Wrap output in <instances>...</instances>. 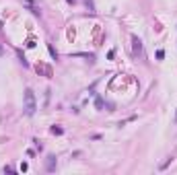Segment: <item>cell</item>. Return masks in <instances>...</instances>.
I'll return each instance as SVG.
<instances>
[{"label": "cell", "instance_id": "cell-1", "mask_svg": "<svg viewBox=\"0 0 177 175\" xmlns=\"http://www.w3.org/2000/svg\"><path fill=\"white\" fill-rule=\"evenodd\" d=\"M35 109H37V105H35L33 91L27 89V91H25V111H27V116H33V113H35Z\"/></svg>", "mask_w": 177, "mask_h": 175}, {"label": "cell", "instance_id": "cell-2", "mask_svg": "<svg viewBox=\"0 0 177 175\" xmlns=\"http://www.w3.org/2000/svg\"><path fill=\"white\" fill-rule=\"evenodd\" d=\"M54 169H56V159L50 157V159H48V171H54Z\"/></svg>", "mask_w": 177, "mask_h": 175}, {"label": "cell", "instance_id": "cell-3", "mask_svg": "<svg viewBox=\"0 0 177 175\" xmlns=\"http://www.w3.org/2000/svg\"><path fill=\"white\" fill-rule=\"evenodd\" d=\"M140 48H142V46H140V39H138V37H134V50H136V52H140Z\"/></svg>", "mask_w": 177, "mask_h": 175}, {"label": "cell", "instance_id": "cell-4", "mask_svg": "<svg viewBox=\"0 0 177 175\" xmlns=\"http://www.w3.org/2000/svg\"><path fill=\"white\" fill-rule=\"evenodd\" d=\"M84 2H86V6H88V10H95V8H93V0H84Z\"/></svg>", "mask_w": 177, "mask_h": 175}, {"label": "cell", "instance_id": "cell-5", "mask_svg": "<svg viewBox=\"0 0 177 175\" xmlns=\"http://www.w3.org/2000/svg\"><path fill=\"white\" fill-rule=\"evenodd\" d=\"M157 58H159V60H163V58H165V52H163V50H159V52H157Z\"/></svg>", "mask_w": 177, "mask_h": 175}, {"label": "cell", "instance_id": "cell-6", "mask_svg": "<svg viewBox=\"0 0 177 175\" xmlns=\"http://www.w3.org/2000/svg\"><path fill=\"white\" fill-rule=\"evenodd\" d=\"M52 132H54V134H62V128H56V126H54V128H52Z\"/></svg>", "mask_w": 177, "mask_h": 175}, {"label": "cell", "instance_id": "cell-7", "mask_svg": "<svg viewBox=\"0 0 177 175\" xmlns=\"http://www.w3.org/2000/svg\"><path fill=\"white\" fill-rule=\"evenodd\" d=\"M95 105H97V109H101V107H103V101H101V99H97V101H95Z\"/></svg>", "mask_w": 177, "mask_h": 175}, {"label": "cell", "instance_id": "cell-8", "mask_svg": "<svg viewBox=\"0 0 177 175\" xmlns=\"http://www.w3.org/2000/svg\"><path fill=\"white\" fill-rule=\"evenodd\" d=\"M2 54H4V52H2V48H0V56H2Z\"/></svg>", "mask_w": 177, "mask_h": 175}, {"label": "cell", "instance_id": "cell-9", "mask_svg": "<svg viewBox=\"0 0 177 175\" xmlns=\"http://www.w3.org/2000/svg\"><path fill=\"white\" fill-rule=\"evenodd\" d=\"M68 2H70V4H72V2H74V0H68Z\"/></svg>", "mask_w": 177, "mask_h": 175}, {"label": "cell", "instance_id": "cell-10", "mask_svg": "<svg viewBox=\"0 0 177 175\" xmlns=\"http://www.w3.org/2000/svg\"><path fill=\"white\" fill-rule=\"evenodd\" d=\"M0 29H2V25H0Z\"/></svg>", "mask_w": 177, "mask_h": 175}, {"label": "cell", "instance_id": "cell-11", "mask_svg": "<svg viewBox=\"0 0 177 175\" xmlns=\"http://www.w3.org/2000/svg\"><path fill=\"white\" fill-rule=\"evenodd\" d=\"M175 122H177V118H175Z\"/></svg>", "mask_w": 177, "mask_h": 175}]
</instances>
